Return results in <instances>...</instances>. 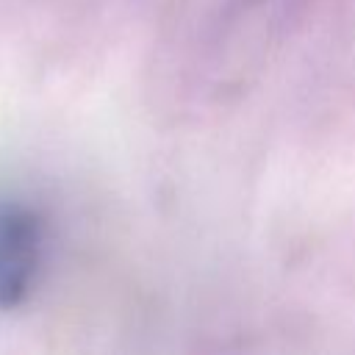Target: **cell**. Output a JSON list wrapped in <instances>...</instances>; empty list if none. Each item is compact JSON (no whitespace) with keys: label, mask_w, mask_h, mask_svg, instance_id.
<instances>
[{"label":"cell","mask_w":355,"mask_h":355,"mask_svg":"<svg viewBox=\"0 0 355 355\" xmlns=\"http://www.w3.org/2000/svg\"><path fill=\"white\" fill-rule=\"evenodd\" d=\"M44 261V216L22 197L0 194V311L19 308Z\"/></svg>","instance_id":"1"}]
</instances>
